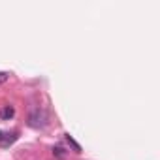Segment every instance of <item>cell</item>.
Here are the masks:
<instances>
[{"label": "cell", "instance_id": "cell-3", "mask_svg": "<svg viewBox=\"0 0 160 160\" xmlns=\"http://www.w3.org/2000/svg\"><path fill=\"white\" fill-rule=\"evenodd\" d=\"M66 141H68V143H70V145L73 147V151H75V152H81V147H79V145L75 143V139H73V138H72L70 134H66Z\"/></svg>", "mask_w": 160, "mask_h": 160}, {"label": "cell", "instance_id": "cell-2", "mask_svg": "<svg viewBox=\"0 0 160 160\" xmlns=\"http://www.w3.org/2000/svg\"><path fill=\"white\" fill-rule=\"evenodd\" d=\"M13 115H15L13 106H4L2 109H0V119H2V121H10Z\"/></svg>", "mask_w": 160, "mask_h": 160}, {"label": "cell", "instance_id": "cell-4", "mask_svg": "<svg viewBox=\"0 0 160 160\" xmlns=\"http://www.w3.org/2000/svg\"><path fill=\"white\" fill-rule=\"evenodd\" d=\"M17 139V134H12V138H6V139H0V145L2 147H8V145H12L13 141Z\"/></svg>", "mask_w": 160, "mask_h": 160}, {"label": "cell", "instance_id": "cell-7", "mask_svg": "<svg viewBox=\"0 0 160 160\" xmlns=\"http://www.w3.org/2000/svg\"><path fill=\"white\" fill-rule=\"evenodd\" d=\"M0 139H2V132H0Z\"/></svg>", "mask_w": 160, "mask_h": 160}, {"label": "cell", "instance_id": "cell-1", "mask_svg": "<svg viewBox=\"0 0 160 160\" xmlns=\"http://www.w3.org/2000/svg\"><path fill=\"white\" fill-rule=\"evenodd\" d=\"M47 124V113L43 109H34L28 117V126L32 128H43Z\"/></svg>", "mask_w": 160, "mask_h": 160}, {"label": "cell", "instance_id": "cell-6", "mask_svg": "<svg viewBox=\"0 0 160 160\" xmlns=\"http://www.w3.org/2000/svg\"><path fill=\"white\" fill-rule=\"evenodd\" d=\"M8 77H10V73H8V72H0V85L6 83V81H8Z\"/></svg>", "mask_w": 160, "mask_h": 160}, {"label": "cell", "instance_id": "cell-5", "mask_svg": "<svg viewBox=\"0 0 160 160\" xmlns=\"http://www.w3.org/2000/svg\"><path fill=\"white\" fill-rule=\"evenodd\" d=\"M53 154H57V156L64 158V149H62V147H55V149H53Z\"/></svg>", "mask_w": 160, "mask_h": 160}]
</instances>
